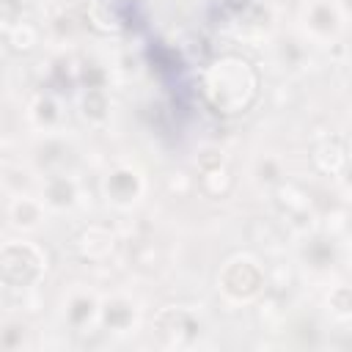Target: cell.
Listing matches in <instances>:
<instances>
[{
    "mask_svg": "<svg viewBox=\"0 0 352 352\" xmlns=\"http://www.w3.org/2000/svg\"><path fill=\"white\" fill-rule=\"evenodd\" d=\"M204 88L209 102L223 110V113H239L245 110L253 99H256V88H258V77L250 69L248 60L226 55L217 63H212L206 69L204 77Z\"/></svg>",
    "mask_w": 352,
    "mask_h": 352,
    "instance_id": "1",
    "label": "cell"
},
{
    "mask_svg": "<svg viewBox=\"0 0 352 352\" xmlns=\"http://www.w3.org/2000/svg\"><path fill=\"white\" fill-rule=\"evenodd\" d=\"M41 272V258L30 245H8L0 250V278L8 286H30Z\"/></svg>",
    "mask_w": 352,
    "mask_h": 352,
    "instance_id": "2",
    "label": "cell"
},
{
    "mask_svg": "<svg viewBox=\"0 0 352 352\" xmlns=\"http://www.w3.org/2000/svg\"><path fill=\"white\" fill-rule=\"evenodd\" d=\"M220 286L226 294H231L236 300H248L261 292L264 272L253 261H231L220 275Z\"/></svg>",
    "mask_w": 352,
    "mask_h": 352,
    "instance_id": "3",
    "label": "cell"
},
{
    "mask_svg": "<svg viewBox=\"0 0 352 352\" xmlns=\"http://www.w3.org/2000/svg\"><path fill=\"white\" fill-rule=\"evenodd\" d=\"M154 330L165 344H190L198 336V322L182 308H165L157 314Z\"/></svg>",
    "mask_w": 352,
    "mask_h": 352,
    "instance_id": "4",
    "label": "cell"
},
{
    "mask_svg": "<svg viewBox=\"0 0 352 352\" xmlns=\"http://www.w3.org/2000/svg\"><path fill=\"white\" fill-rule=\"evenodd\" d=\"M113 234L107 231V228H102V226H88V228H82L80 234H77V239H74V248H77V253L85 258V261H102V258H107L110 253H113Z\"/></svg>",
    "mask_w": 352,
    "mask_h": 352,
    "instance_id": "5",
    "label": "cell"
},
{
    "mask_svg": "<svg viewBox=\"0 0 352 352\" xmlns=\"http://www.w3.org/2000/svg\"><path fill=\"white\" fill-rule=\"evenodd\" d=\"M138 192H140V179H138V173L121 168V170H113V173L107 176V195H110L113 201L126 204V201H132Z\"/></svg>",
    "mask_w": 352,
    "mask_h": 352,
    "instance_id": "6",
    "label": "cell"
},
{
    "mask_svg": "<svg viewBox=\"0 0 352 352\" xmlns=\"http://www.w3.org/2000/svg\"><path fill=\"white\" fill-rule=\"evenodd\" d=\"M316 160H319V165H322L324 170L341 173V170L346 168V146H344V140H341V138H330V140L319 148Z\"/></svg>",
    "mask_w": 352,
    "mask_h": 352,
    "instance_id": "7",
    "label": "cell"
},
{
    "mask_svg": "<svg viewBox=\"0 0 352 352\" xmlns=\"http://www.w3.org/2000/svg\"><path fill=\"white\" fill-rule=\"evenodd\" d=\"M305 258H308L311 267H319V270L330 267L333 258H336V245L330 239H324V236H316V239H311L305 245Z\"/></svg>",
    "mask_w": 352,
    "mask_h": 352,
    "instance_id": "8",
    "label": "cell"
},
{
    "mask_svg": "<svg viewBox=\"0 0 352 352\" xmlns=\"http://www.w3.org/2000/svg\"><path fill=\"white\" fill-rule=\"evenodd\" d=\"M47 201L52 206H69L74 201V184L66 179V176H52L47 182V190H44Z\"/></svg>",
    "mask_w": 352,
    "mask_h": 352,
    "instance_id": "9",
    "label": "cell"
},
{
    "mask_svg": "<svg viewBox=\"0 0 352 352\" xmlns=\"http://www.w3.org/2000/svg\"><path fill=\"white\" fill-rule=\"evenodd\" d=\"M38 162L47 170H60L69 162V148L63 143H58V140H50V143H44L38 148Z\"/></svg>",
    "mask_w": 352,
    "mask_h": 352,
    "instance_id": "10",
    "label": "cell"
},
{
    "mask_svg": "<svg viewBox=\"0 0 352 352\" xmlns=\"http://www.w3.org/2000/svg\"><path fill=\"white\" fill-rule=\"evenodd\" d=\"M132 319H135V314H132V308H129L126 302H121V300L107 302V308H104V322H107V327L124 330V327L132 324Z\"/></svg>",
    "mask_w": 352,
    "mask_h": 352,
    "instance_id": "11",
    "label": "cell"
},
{
    "mask_svg": "<svg viewBox=\"0 0 352 352\" xmlns=\"http://www.w3.org/2000/svg\"><path fill=\"white\" fill-rule=\"evenodd\" d=\"M336 22H338L336 11H333L330 6H324V3H319V6L311 11V28L319 30V33H333V30H336Z\"/></svg>",
    "mask_w": 352,
    "mask_h": 352,
    "instance_id": "12",
    "label": "cell"
},
{
    "mask_svg": "<svg viewBox=\"0 0 352 352\" xmlns=\"http://www.w3.org/2000/svg\"><path fill=\"white\" fill-rule=\"evenodd\" d=\"M82 107H85V116H88V118H94V121H102V118L107 116V99H104L102 88H88Z\"/></svg>",
    "mask_w": 352,
    "mask_h": 352,
    "instance_id": "13",
    "label": "cell"
},
{
    "mask_svg": "<svg viewBox=\"0 0 352 352\" xmlns=\"http://www.w3.org/2000/svg\"><path fill=\"white\" fill-rule=\"evenodd\" d=\"M38 217H41L38 204L25 201V198L14 204V223H16V226H36V223H38Z\"/></svg>",
    "mask_w": 352,
    "mask_h": 352,
    "instance_id": "14",
    "label": "cell"
},
{
    "mask_svg": "<svg viewBox=\"0 0 352 352\" xmlns=\"http://www.w3.org/2000/svg\"><path fill=\"white\" fill-rule=\"evenodd\" d=\"M11 44L16 47V50H30L33 44H36V28H30V25H14V33H11Z\"/></svg>",
    "mask_w": 352,
    "mask_h": 352,
    "instance_id": "15",
    "label": "cell"
},
{
    "mask_svg": "<svg viewBox=\"0 0 352 352\" xmlns=\"http://www.w3.org/2000/svg\"><path fill=\"white\" fill-rule=\"evenodd\" d=\"M22 16V0H0V25H19Z\"/></svg>",
    "mask_w": 352,
    "mask_h": 352,
    "instance_id": "16",
    "label": "cell"
},
{
    "mask_svg": "<svg viewBox=\"0 0 352 352\" xmlns=\"http://www.w3.org/2000/svg\"><path fill=\"white\" fill-rule=\"evenodd\" d=\"M91 314H94V300H88V297H77V300L72 302V308H69V319H72L74 324L88 322Z\"/></svg>",
    "mask_w": 352,
    "mask_h": 352,
    "instance_id": "17",
    "label": "cell"
},
{
    "mask_svg": "<svg viewBox=\"0 0 352 352\" xmlns=\"http://www.w3.org/2000/svg\"><path fill=\"white\" fill-rule=\"evenodd\" d=\"M36 118H38L41 124H55V121H58V107H55V102H52L50 96L38 99V104H36Z\"/></svg>",
    "mask_w": 352,
    "mask_h": 352,
    "instance_id": "18",
    "label": "cell"
},
{
    "mask_svg": "<svg viewBox=\"0 0 352 352\" xmlns=\"http://www.w3.org/2000/svg\"><path fill=\"white\" fill-rule=\"evenodd\" d=\"M330 300H333V302H338V308H336L338 314H349V292H346V289H338Z\"/></svg>",
    "mask_w": 352,
    "mask_h": 352,
    "instance_id": "19",
    "label": "cell"
},
{
    "mask_svg": "<svg viewBox=\"0 0 352 352\" xmlns=\"http://www.w3.org/2000/svg\"><path fill=\"white\" fill-rule=\"evenodd\" d=\"M223 8H228L234 14H242L245 8H250V0H223Z\"/></svg>",
    "mask_w": 352,
    "mask_h": 352,
    "instance_id": "20",
    "label": "cell"
},
{
    "mask_svg": "<svg viewBox=\"0 0 352 352\" xmlns=\"http://www.w3.org/2000/svg\"><path fill=\"white\" fill-rule=\"evenodd\" d=\"M0 72H3V58H0Z\"/></svg>",
    "mask_w": 352,
    "mask_h": 352,
    "instance_id": "21",
    "label": "cell"
}]
</instances>
